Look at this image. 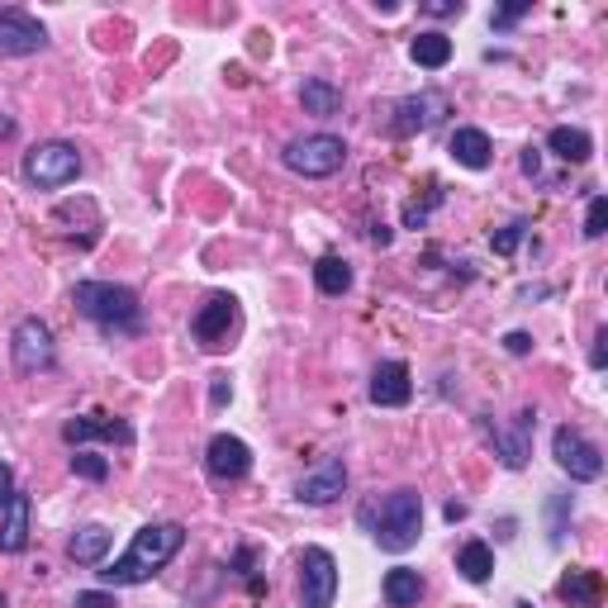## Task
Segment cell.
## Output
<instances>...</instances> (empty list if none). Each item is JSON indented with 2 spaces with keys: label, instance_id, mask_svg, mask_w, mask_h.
I'll list each match as a JSON object with an SVG mask.
<instances>
[{
  "label": "cell",
  "instance_id": "6da1fadb",
  "mask_svg": "<svg viewBox=\"0 0 608 608\" xmlns=\"http://www.w3.org/2000/svg\"><path fill=\"white\" fill-rule=\"evenodd\" d=\"M181 547H185L181 523H147V528L133 532V547L124 552L109 570H101V580L105 585H143V580H153Z\"/></svg>",
  "mask_w": 608,
  "mask_h": 608
},
{
  "label": "cell",
  "instance_id": "7a4b0ae2",
  "mask_svg": "<svg viewBox=\"0 0 608 608\" xmlns=\"http://www.w3.org/2000/svg\"><path fill=\"white\" fill-rule=\"evenodd\" d=\"M72 305H77L81 319L101 324L105 333H139L143 328V305L129 285H115V281H81L72 290Z\"/></svg>",
  "mask_w": 608,
  "mask_h": 608
},
{
  "label": "cell",
  "instance_id": "3957f363",
  "mask_svg": "<svg viewBox=\"0 0 608 608\" xmlns=\"http://www.w3.org/2000/svg\"><path fill=\"white\" fill-rule=\"evenodd\" d=\"M362 523H371V538L386 552H409L424 532V500L414 490H394L380 500V508H362Z\"/></svg>",
  "mask_w": 608,
  "mask_h": 608
},
{
  "label": "cell",
  "instance_id": "277c9868",
  "mask_svg": "<svg viewBox=\"0 0 608 608\" xmlns=\"http://www.w3.org/2000/svg\"><path fill=\"white\" fill-rule=\"evenodd\" d=\"M24 181L39 185V191H57V185H72L81 177V153L77 143H62V139H48V143H34L24 153Z\"/></svg>",
  "mask_w": 608,
  "mask_h": 608
},
{
  "label": "cell",
  "instance_id": "5b68a950",
  "mask_svg": "<svg viewBox=\"0 0 608 608\" xmlns=\"http://www.w3.org/2000/svg\"><path fill=\"white\" fill-rule=\"evenodd\" d=\"M285 167L300 171V177H333L347 163V143L333 139V133H305V139L285 143Z\"/></svg>",
  "mask_w": 608,
  "mask_h": 608
},
{
  "label": "cell",
  "instance_id": "8992f818",
  "mask_svg": "<svg viewBox=\"0 0 608 608\" xmlns=\"http://www.w3.org/2000/svg\"><path fill=\"white\" fill-rule=\"evenodd\" d=\"M552 456H556V466H561L570 480H580V486H590V480H599V476H604V456H599V447H594L580 428H570V424L552 432Z\"/></svg>",
  "mask_w": 608,
  "mask_h": 608
},
{
  "label": "cell",
  "instance_id": "52a82bcc",
  "mask_svg": "<svg viewBox=\"0 0 608 608\" xmlns=\"http://www.w3.org/2000/svg\"><path fill=\"white\" fill-rule=\"evenodd\" d=\"M10 357H15V366L24 376H34V371H48L57 362V347H53V328L43 324V319H20L15 333H10Z\"/></svg>",
  "mask_w": 608,
  "mask_h": 608
},
{
  "label": "cell",
  "instance_id": "ba28073f",
  "mask_svg": "<svg viewBox=\"0 0 608 608\" xmlns=\"http://www.w3.org/2000/svg\"><path fill=\"white\" fill-rule=\"evenodd\" d=\"M338 594V561L324 547L300 552V608H333Z\"/></svg>",
  "mask_w": 608,
  "mask_h": 608
},
{
  "label": "cell",
  "instance_id": "9c48e42d",
  "mask_svg": "<svg viewBox=\"0 0 608 608\" xmlns=\"http://www.w3.org/2000/svg\"><path fill=\"white\" fill-rule=\"evenodd\" d=\"M43 48H48V29L29 10L0 5V57H29V53H43Z\"/></svg>",
  "mask_w": 608,
  "mask_h": 608
},
{
  "label": "cell",
  "instance_id": "30bf717a",
  "mask_svg": "<svg viewBox=\"0 0 608 608\" xmlns=\"http://www.w3.org/2000/svg\"><path fill=\"white\" fill-rule=\"evenodd\" d=\"M238 328V300L233 295H209L205 309L191 319V338L205 347V352H215V347L229 342V333Z\"/></svg>",
  "mask_w": 608,
  "mask_h": 608
},
{
  "label": "cell",
  "instance_id": "8fae6325",
  "mask_svg": "<svg viewBox=\"0 0 608 608\" xmlns=\"http://www.w3.org/2000/svg\"><path fill=\"white\" fill-rule=\"evenodd\" d=\"M205 470L215 480H243L247 470H253V447H247L243 438H233V432H215L209 438V447H205Z\"/></svg>",
  "mask_w": 608,
  "mask_h": 608
},
{
  "label": "cell",
  "instance_id": "7c38bea8",
  "mask_svg": "<svg viewBox=\"0 0 608 608\" xmlns=\"http://www.w3.org/2000/svg\"><path fill=\"white\" fill-rule=\"evenodd\" d=\"M532 428H538V409H518L514 418V432H500V428H486V438L494 442V452H500V462L508 470H523L528 466V452H532Z\"/></svg>",
  "mask_w": 608,
  "mask_h": 608
},
{
  "label": "cell",
  "instance_id": "4fadbf2b",
  "mask_svg": "<svg viewBox=\"0 0 608 608\" xmlns=\"http://www.w3.org/2000/svg\"><path fill=\"white\" fill-rule=\"evenodd\" d=\"M91 438H105V442L129 447L133 442V428L124 424V418H115V414H86V418H67V424H62V442L81 447V442H91Z\"/></svg>",
  "mask_w": 608,
  "mask_h": 608
},
{
  "label": "cell",
  "instance_id": "5bb4252c",
  "mask_svg": "<svg viewBox=\"0 0 608 608\" xmlns=\"http://www.w3.org/2000/svg\"><path fill=\"white\" fill-rule=\"evenodd\" d=\"M447 115V101L442 95H432V91H418V95H404L400 105H394V133L400 139H409V133H424L432 129Z\"/></svg>",
  "mask_w": 608,
  "mask_h": 608
},
{
  "label": "cell",
  "instance_id": "9a60e30c",
  "mask_svg": "<svg viewBox=\"0 0 608 608\" xmlns=\"http://www.w3.org/2000/svg\"><path fill=\"white\" fill-rule=\"evenodd\" d=\"M371 404L380 409H404L409 400H414V380H409V366L404 362H380L376 371H371Z\"/></svg>",
  "mask_w": 608,
  "mask_h": 608
},
{
  "label": "cell",
  "instance_id": "2e32d148",
  "mask_svg": "<svg viewBox=\"0 0 608 608\" xmlns=\"http://www.w3.org/2000/svg\"><path fill=\"white\" fill-rule=\"evenodd\" d=\"M342 490H347V466H342V462H324V466L314 470V476H305L300 486H295V500L324 508V504L338 500Z\"/></svg>",
  "mask_w": 608,
  "mask_h": 608
},
{
  "label": "cell",
  "instance_id": "e0dca14e",
  "mask_svg": "<svg viewBox=\"0 0 608 608\" xmlns=\"http://www.w3.org/2000/svg\"><path fill=\"white\" fill-rule=\"evenodd\" d=\"M24 547H29V494L15 490L5 504V518H0V552L20 556Z\"/></svg>",
  "mask_w": 608,
  "mask_h": 608
},
{
  "label": "cell",
  "instance_id": "ac0fdd59",
  "mask_svg": "<svg viewBox=\"0 0 608 608\" xmlns=\"http://www.w3.org/2000/svg\"><path fill=\"white\" fill-rule=\"evenodd\" d=\"M561 599L570 608H599L604 604V580L599 570H585V566H570L561 575Z\"/></svg>",
  "mask_w": 608,
  "mask_h": 608
},
{
  "label": "cell",
  "instance_id": "d6986e66",
  "mask_svg": "<svg viewBox=\"0 0 608 608\" xmlns=\"http://www.w3.org/2000/svg\"><path fill=\"white\" fill-rule=\"evenodd\" d=\"M109 528H101V523H81L77 532H72V542H67V556L77 566H101L105 556H109Z\"/></svg>",
  "mask_w": 608,
  "mask_h": 608
},
{
  "label": "cell",
  "instance_id": "ffe728a7",
  "mask_svg": "<svg viewBox=\"0 0 608 608\" xmlns=\"http://www.w3.org/2000/svg\"><path fill=\"white\" fill-rule=\"evenodd\" d=\"M447 153H452L462 167H470V171H486L494 147H490V133L486 129H456L452 143H447Z\"/></svg>",
  "mask_w": 608,
  "mask_h": 608
},
{
  "label": "cell",
  "instance_id": "44dd1931",
  "mask_svg": "<svg viewBox=\"0 0 608 608\" xmlns=\"http://www.w3.org/2000/svg\"><path fill=\"white\" fill-rule=\"evenodd\" d=\"M380 590H386L390 608H418V599H424V575L409 566H394V570H386V585Z\"/></svg>",
  "mask_w": 608,
  "mask_h": 608
},
{
  "label": "cell",
  "instance_id": "7402d4cb",
  "mask_svg": "<svg viewBox=\"0 0 608 608\" xmlns=\"http://www.w3.org/2000/svg\"><path fill=\"white\" fill-rule=\"evenodd\" d=\"M300 101H305V115H319V119H333L342 109V91L324 77H309L300 86Z\"/></svg>",
  "mask_w": 608,
  "mask_h": 608
},
{
  "label": "cell",
  "instance_id": "603a6c76",
  "mask_svg": "<svg viewBox=\"0 0 608 608\" xmlns=\"http://www.w3.org/2000/svg\"><path fill=\"white\" fill-rule=\"evenodd\" d=\"M547 147L561 163H590V153H594V139L585 129H570V124H561V129H552L547 133Z\"/></svg>",
  "mask_w": 608,
  "mask_h": 608
},
{
  "label": "cell",
  "instance_id": "cb8c5ba5",
  "mask_svg": "<svg viewBox=\"0 0 608 608\" xmlns=\"http://www.w3.org/2000/svg\"><path fill=\"white\" fill-rule=\"evenodd\" d=\"M409 53H414L418 67H428V72H438L452 62V39H447L442 29H428V34H418L414 43H409Z\"/></svg>",
  "mask_w": 608,
  "mask_h": 608
},
{
  "label": "cell",
  "instance_id": "d4e9b609",
  "mask_svg": "<svg viewBox=\"0 0 608 608\" xmlns=\"http://www.w3.org/2000/svg\"><path fill=\"white\" fill-rule=\"evenodd\" d=\"M456 570L470 580V585H486L490 580V570H494V552H490V542H466L462 552H456Z\"/></svg>",
  "mask_w": 608,
  "mask_h": 608
},
{
  "label": "cell",
  "instance_id": "484cf974",
  "mask_svg": "<svg viewBox=\"0 0 608 608\" xmlns=\"http://www.w3.org/2000/svg\"><path fill=\"white\" fill-rule=\"evenodd\" d=\"M314 285L324 295H347L352 290V267H347L342 257H319L314 262Z\"/></svg>",
  "mask_w": 608,
  "mask_h": 608
},
{
  "label": "cell",
  "instance_id": "4316f807",
  "mask_svg": "<svg viewBox=\"0 0 608 608\" xmlns=\"http://www.w3.org/2000/svg\"><path fill=\"white\" fill-rule=\"evenodd\" d=\"M72 470H77L81 480H95V486H101V480L109 476V462H105V456L81 452V447H77V456H72Z\"/></svg>",
  "mask_w": 608,
  "mask_h": 608
},
{
  "label": "cell",
  "instance_id": "83f0119b",
  "mask_svg": "<svg viewBox=\"0 0 608 608\" xmlns=\"http://www.w3.org/2000/svg\"><path fill=\"white\" fill-rule=\"evenodd\" d=\"M604 229H608V200L604 195H594L590 215H585V238H604Z\"/></svg>",
  "mask_w": 608,
  "mask_h": 608
},
{
  "label": "cell",
  "instance_id": "f1b7e54d",
  "mask_svg": "<svg viewBox=\"0 0 608 608\" xmlns=\"http://www.w3.org/2000/svg\"><path fill=\"white\" fill-rule=\"evenodd\" d=\"M523 229H528V223H508V229H500V233H494V253H514V247L518 243H523Z\"/></svg>",
  "mask_w": 608,
  "mask_h": 608
},
{
  "label": "cell",
  "instance_id": "f546056e",
  "mask_svg": "<svg viewBox=\"0 0 608 608\" xmlns=\"http://www.w3.org/2000/svg\"><path fill=\"white\" fill-rule=\"evenodd\" d=\"M528 10H532L528 0H518V5H504V10H494V20H490V24H494V29H508V24H518V20L528 15Z\"/></svg>",
  "mask_w": 608,
  "mask_h": 608
},
{
  "label": "cell",
  "instance_id": "4dcf8cb0",
  "mask_svg": "<svg viewBox=\"0 0 608 608\" xmlns=\"http://www.w3.org/2000/svg\"><path fill=\"white\" fill-rule=\"evenodd\" d=\"M72 608H115V594H105V590H86L77 594V604Z\"/></svg>",
  "mask_w": 608,
  "mask_h": 608
},
{
  "label": "cell",
  "instance_id": "1f68e13d",
  "mask_svg": "<svg viewBox=\"0 0 608 608\" xmlns=\"http://www.w3.org/2000/svg\"><path fill=\"white\" fill-rule=\"evenodd\" d=\"M566 538V494H556L552 500V542Z\"/></svg>",
  "mask_w": 608,
  "mask_h": 608
},
{
  "label": "cell",
  "instance_id": "d6a6232c",
  "mask_svg": "<svg viewBox=\"0 0 608 608\" xmlns=\"http://www.w3.org/2000/svg\"><path fill=\"white\" fill-rule=\"evenodd\" d=\"M604 362H608V328L594 333V352H590V366L594 371H604Z\"/></svg>",
  "mask_w": 608,
  "mask_h": 608
},
{
  "label": "cell",
  "instance_id": "836d02e7",
  "mask_svg": "<svg viewBox=\"0 0 608 608\" xmlns=\"http://www.w3.org/2000/svg\"><path fill=\"white\" fill-rule=\"evenodd\" d=\"M10 494H15V470H10L5 462H0V514H5V504H10Z\"/></svg>",
  "mask_w": 608,
  "mask_h": 608
},
{
  "label": "cell",
  "instance_id": "e575fe53",
  "mask_svg": "<svg viewBox=\"0 0 608 608\" xmlns=\"http://www.w3.org/2000/svg\"><path fill=\"white\" fill-rule=\"evenodd\" d=\"M229 376H215V386H209V404H215V409H223V404H229Z\"/></svg>",
  "mask_w": 608,
  "mask_h": 608
},
{
  "label": "cell",
  "instance_id": "d590c367",
  "mask_svg": "<svg viewBox=\"0 0 608 608\" xmlns=\"http://www.w3.org/2000/svg\"><path fill=\"white\" fill-rule=\"evenodd\" d=\"M504 347H508L514 357H528V352H532V338H528V333H508Z\"/></svg>",
  "mask_w": 608,
  "mask_h": 608
},
{
  "label": "cell",
  "instance_id": "8d00e7d4",
  "mask_svg": "<svg viewBox=\"0 0 608 608\" xmlns=\"http://www.w3.org/2000/svg\"><path fill=\"white\" fill-rule=\"evenodd\" d=\"M428 15H462V0H432V5H424Z\"/></svg>",
  "mask_w": 608,
  "mask_h": 608
},
{
  "label": "cell",
  "instance_id": "74e56055",
  "mask_svg": "<svg viewBox=\"0 0 608 608\" xmlns=\"http://www.w3.org/2000/svg\"><path fill=\"white\" fill-rule=\"evenodd\" d=\"M518 167H523L528 177H538V171H542V157H538V147H528V153L518 157Z\"/></svg>",
  "mask_w": 608,
  "mask_h": 608
},
{
  "label": "cell",
  "instance_id": "f35d334b",
  "mask_svg": "<svg viewBox=\"0 0 608 608\" xmlns=\"http://www.w3.org/2000/svg\"><path fill=\"white\" fill-rule=\"evenodd\" d=\"M10 133H15V124H10V119H0V139H10Z\"/></svg>",
  "mask_w": 608,
  "mask_h": 608
},
{
  "label": "cell",
  "instance_id": "ab89813d",
  "mask_svg": "<svg viewBox=\"0 0 608 608\" xmlns=\"http://www.w3.org/2000/svg\"><path fill=\"white\" fill-rule=\"evenodd\" d=\"M514 608H532V604H514Z\"/></svg>",
  "mask_w": 608,
  "mask_h": 608
},
{
  "label": "cell",
  "instance_id": "60d3db41",
  "mask_svg": "<svg viewBox=\"0 0 608 608\" xmlns=\"http://www.w3.org/2000/svg\"><path fill=\"white\" fill-rule=\"evenodd\" d=\"M0 608H5V594H0Z\"/></svg>",
  "mask_w": 608,
  "mask_h": 608
}]
</instances>
